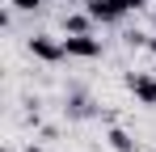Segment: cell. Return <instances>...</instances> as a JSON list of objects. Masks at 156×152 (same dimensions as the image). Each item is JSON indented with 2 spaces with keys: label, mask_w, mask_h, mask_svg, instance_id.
<instances>
[{
  "label": "cell",
  "mask_w": 156,
  "mask_h": 152,
  "mask_svg": "<svg viewBox=\"0 0 156 152\" xmlns=\"http://www.w3.org/2000/svg\"><path fill=\"white\" fill-rule=\"evenodd\" d=\"M148 47H152V51H156V38H152V42H148Z\"/></svg>",
  "instance_id": "9c48e42d"
},
{
  "label": "cell",
  "mask_w": 156,
  "mask_h": 152,
  "mask_svg": "<svg viewBox=\"0 0 156 152\" xmlns=\"http://www.w3.org/2000/svg\"><path fill=\"white\" fill-rule=\"evenodd\" d=\"M63 51L76 55V59H97V55H101V42L89 38V34H68V38H63Z\"/></svg>",
  "instance_id": "6da1fadb"
},
{
  "label": "cell",
  "mask_w": 156,
  "mask_h": 152,
  "mask_svg": "<svg viewBox=\"0 0 156 152\" xmlns=\"http://www.w3.org/2000/svg\"><path fill=\"white\" fill-rule=\"evenodd\" d=\"M110 148H114V152H135V139H131L127 131L114 127V131H110Z\"/></svg>",
  "instance_id": "5b68a950"
},
{
  "label": "cell",
  "mask_w": 156,
  "mask_h": 152,
  "mask_svg": "<svg viewBox=\"0 0 156 152\" xmlns=\"http://www.w3.org/2000/svg\"><path fill=\"white\" fill-rule=\"evenodd\" d=\"M30 51L42 59V63H59L68 51H63V42H51V38H30Z\"/></svg>",
  "instance_id": "3957f363"
},
{
  "label": "cell",
  "mask_w": 156,
  "mask_h": 152,
  "mask_svg": "<svg viewBox=\"0 0 156 152\" xmlns=\"http://www.w3.org/2000/svg\"><path fill=\"white\" fill-rule=\"evenodd\" d=\"M127 89L144 101V106H156V80L152 76H127Z\"/></svg>",
  "instance_id": "277c9868"
},
{
  "label": "cell",
  "mask_w": 156,
  "mask_h": 152,
  "mask_svg": "<svg viewBox=\"0 0 156 152\" xmlns=\"http://www.w3.org/2000/svg\"><path fill=\"white\" fill-rule=\"evenodd\" d=\"M13 9H21V13H30V9H38V0H13Z\"/></svg>",
  "instance_id": "ba28073f"
},
{
  "label": "cell",
  "mask_w": 156,
  "mask_h": 152,
  "mask_svg": "<svg viewBox=\"0 0 156 152\" xmlns=\"http://www.w3.org/2000/svg\"><path fill=\"white\" fill-rule=\"evenodd\" d=\"M68 114H72V118H89V114H93V106H89V97H68Z\"/></svg>",
  "instance_id": "8992f818"
},
{
  "label": "cell",
  "mask_w": 156,
  "mask_h": 152,
  "mask_svg": "<svg viewBox=\"0 0 156 152\" xmlns=\"http://www.w3.org/2000/svg\"><path fill=\"white\" fill-rule=\"evenodd\" d=\"M30 152H38V148H30Z\"/></svg>",
  "instance_id": "30bf717a"
},
{
  "label": "cell",
  "mask_w": 156,
  "mask_h": 152,
  "mask_svg": "<svg viewBox=\"0 0 156 152\" xmlns=\"http://www.w3.org/2000/svg\"><path fill=\"white\" fill-rule=\"evenodd\" d=\"M89 21H93V13H76V17H68V21H63V30H68V34H84Z\"/></svg>",
  "instance_id": "52a82bcc"
},
{
  "label": "cell",
  "mask_w": 156,
  "mask_h": 152,
  "mask_svg": "<svg viewBox=\"0 0 156 152\" xmlns=\"http://www.w3.org/2000/svg\"><path fill=\"white\" fill-rule=\"evenodd\" d=\"M127 9H131V0H89V13H93V21H118Z\"/></svg>",
  "instance_id": "7a4b0ae2"
}]
</instances>
